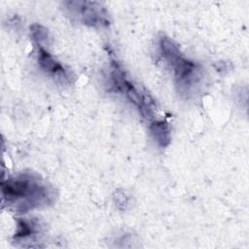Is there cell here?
<instances>
[{
    "instance_id": "obj_1",
    "label": "cell",
    "mask_w": 249,
    "mask_h": 249,
    "mask_svg": "<svg viewBox=\"0 0 249 249\" xmlns=\"http://www.w3.org/2000/svg\"><path fill=\"white\" fill-rule=\"evenodd\" d=\"M4 200L19 211L47 205L53 201V192L39 177L22 173L2 183Z\"/></svg>"
},
{
    "instance_id": "obj_4",
    "label": "cell",
    "mask_w": 249,
    "mask_h": 249,
    "mask_svg": "<svg viewBox=\"0 0 249 249\" xmlns=\"http://www.w3.org/2000/svg\"><path fill=\"white\" fill-rule=\"evenodd\" d=\"M38 59H39V63L41 65V67L48 72L49 74L53 75V77L56 78H67L66 75V71L64 70V68L62 67V65L57 62L56 60H54V58L47 52L45 51L41 46H39V53H38Z\"/></svg>"
},
{
    "instance_id": "obj_3",
    "label": "cell",
    "mask_w": 249,
    "mask_h": 249,
    "mask_svg": "<svg viewBox=\"0 0 249 249\" xmlns=\"http://www.w3.org/2000/svg\"><path fill=\"white\" fill-rule=\"evenodd\" d=\"M70 15L82 20L86 24L103 25L108 23L107 14L100 3L89 1L65 2Z\"/></svg>"
},
{
    "instance_id": "obj_5",
    "label": "cell",
    "mask_w": 249,
    "mask_h": 249,
    "mask_svg": "<svg viewBox=\"0 0 249 249\" xmlns=\"http://www.w3.org/2000/svg\"><path fill=\"white\" fill-rule=\"evenodd\" d=\"M151 130L154 134L155 139L161 145L165 146L169 142V128L168 124H165L163 121L156 122L151 124Z\"/></svg>"
},
{
    "instance_id": "obj_2",
    "label": "cell",
    "mask_w": 249,
    "mask_h": 249,
    "mask_svg": "<svg viewBox=\"0 0 249 249\" xmlns=\"http://www.w3.org/2000/svg\"><path fill=\"white\" fill-rule=\"evenodd\" d=\"M160 54L173 68L178 86L190 89L199 80V68L196 63L181 55L178 48L168 38L162 37L160 41Z\"/></svg>"
}]
</instances>
